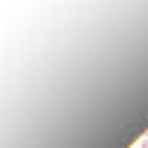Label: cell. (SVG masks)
Wrapping results in <instances>:
<instances>
[{
  "label": "cell",
  "instance_id": "1",
  "mask_svg": "<svg viewBox=\"0 0 148 148\" xmlns=\"http://www.w3.org/2000/svg\"><path fill=\"white\" fill-rule=\"evenodd\" d=\"M139 148H148V136H145V139H142V142H139Z\"/></svg>",
  "mask_w": 148,
  "mask_h": 148
}]
</instances>
